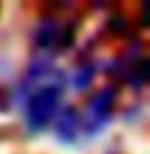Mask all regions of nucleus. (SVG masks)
Wrapping results in <instances>:
<instances>
[{"label":"nucleus","instance_id":"nucleus-6","mask_svg":"<svg viewBox=\"0 0 150 154\" xmlns=\"http://www.w3.org/2000/svg\"><path fill=\"white\" fill-rule=\"evenodd\" d=\"M93 75H95V64H86L84 68H80L75 75V88H88L93 82Z\"/></svg>","mask_w":150,"mask_h":154},{"label":"nucleus","instance_id":"nucleus-3","mask_svg":"<svg viewBox=\"0 0 150 154\" xmlns=\"http://www.w3.org/2000/svg\"><path fill=\"white\" fill-rule=\"evenodd\" d=\"M58 139L64 143H73L80 130V115L75 112V108H64L58 119Z\"/></svg>","mask_w":150,"mask_h":154},{"label":"nucleus","instance_id":"nucleus-2","mask_svg":"<svg viewBox=\"0 0 150 154\" xmlns=\"http://www.w3.org/2000/svg\"><path fill=\"white\" fill-rule=\"evenodd\" d=\"M115 95H117V90L113 86H108V88L99 90V93L91 99V103H88V130L91 132L99 130L106 121H108V115H110L113 101H115Z\"/></svg>","mask_w":150,"mask_h":154},{"label":"nucleus","instance_id":"nucleus-7","mask_svg":"<svg viewBox=\"0 0 150 154\" xmlns=\"http://www.w3.org/2000/svg\"><path fill=\"white\" fill-rule=\"evenodd\" d=\"M108 26H110V31H115V33H124L126 31V18L124 16H115L108 22Z\"/></svg>","mask_w":150,"mask_h":154},{"label":"nucleus","instance_id":"nucleus-1","mask_svg":"<svg viewBox=\"0 0 150 154\" xmlns=\"http://www.w3.org/2000/svg\"><path fill=\"white\" fill-rule=\"evenodd\" d=\"M62 88H64V84L53 82V84H46V86L38 88L29 97V101H27V125H29L31 132L42 130L53 119L55 110H58V103H60Z\"/></svg>","mask_w":150,"mask_h":154},{"label":"nucleus","instance_id":"nucleus-5","mask_svg":"<svg viewBox=\"0 0 150 154\" xmlns=\"http://www.w3.org/2000/svg\"><path fill=\"white\" fill-rule=\"evenodd\" d=\"M148 79V60H139V64L132 68V73H130V79H128V84L135 88H139V86H144Z\"/></svg>","mask_w":150,"mask_h":154},{"label":"nucleus","instance_id":"nucleus-8","mask_svg":"<svg viewBox=\"0 0 150 154\" xmlns=\"http://www.w3.org/2000/svg\"><path fill=\"white\" fill-rule=\"evenodd\" d=\"M148 7H150L148 2H144V7H141V24L144 26L148 24Z\"/></svg>","mask_w":150,"mask_h":154},{"label":"nucleus","instance_id":"nucleus-4","mask_svg":"<svg viewBox=\"0 0 150 154\" xmlns=\"http://www.w3.org/2000/svg\"><path fill=\"white\" fill-rule=\"evenodd\" d=\"M60 29H62V24H60L55 18H44V20L40 22V26L35 29V44L42 46V48L51 46L53 42L58 40Z\"/></svg>","mask_w":150,"mask_h":154}]
</instances>
